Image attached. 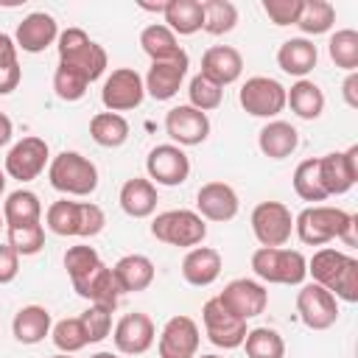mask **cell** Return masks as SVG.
<instances>
[{"mask_svg": "<svg viewBox=\"0 0 358 358\" xmlns=\"http://www.w3.org/2000/svg\"><path fill=\"white\" fill-rule=\"evenodd\" d=\"M199 341H201L199 324L190 316L179 313V316H171L162 324L157 352H159V358H196Z\"/></svg>", "mask_w": 358, "mask_h": 358, "instance_id": "obj_16", "label": "cell"}, {"mask_svg": "<svg viewBox=\"0 0 358 358\" xmlns=\"http://www.w3.org/2000/svg\"><path fill=\"white\" fill-rule=\"evenodd\" d=\"M50 187L64 196H90L98 187V168L78 151H62L48 165Z\"/></svg>", "mask_w": 358, "mask_h": 358, "instance_id": "obj_6", "label": "cell"}, {"mask_svg": "<svg viewBox=\"0 0 358 358\" xmlns=\"http://www.w3.org/2000/svg\"><path fill=\"white\" fill-rule=\"evenodd\" d=\"M45 224L53 235H62V238H95L106 227V215L92 201L59 199L48 207Z\"/></svg>", "mask_w": 358, "mask_h": 358, "instance_id": "obj_3", "label": "cell"}, {"mask_svg": "<svg viewBox=\"0 0 358 358\" xmlns=\"http://www.w3.org/2000/svg\"><path fill=\"white\" fill-rule=\"evenodd\" d=\"M87 87H90V81L81 73H76L70 67H62V64L56 67V73H53V90H56V95L62 101H67V103L81 101L87 95Z\"/></svg>", "mask_w": 358, "mask_h": 358, "instance_id": "obj_46", "label": "cell"}, {"mask_svg": "<svg viewBox=\"0 0 358 358\" xmlns=\"http://www.w3.org/2000/svg\"><path fill=\"white\" fill-rule=\"evenodd\" d=\"M151 235L168 246H179V249H193L201 246V241L207 238V224L196 210H165L157 213L151 221Z\"/></svg>", "mask_w": 358, "mask_h": 358, "instance_id": "obj_7", "label": "cell"}, {"mask_svg": "<svg viewBox=\"0 0 358 358\" xmlns=\"http://www.w3.org/2000/svg\"><path fill=\"white\" fill-rule=\"evenodd\" d=\"M45 165H50V148L42 137L31 134V137L17 140L8 148L3 171H6V176L17 179V182H31L45 171Z\"/></svg>", "mask_w": 358, "mask_h": 358, "instance_id": "obj_12", "label": "cell"}, {"mask_svg": "<svg viewBox=\"0 0 358 358\" xmlns=\"http://www.w3.org/2000/svg\"><path fill=\"white\" fill-rule=\"evenodd\" d=\"M296 145H299V131L285 120H268L257 134V148L268 159H285L296 151Z\"/></svg>", "mask_w": 358, "mask_h": 358, "instance_id": "obj_30", "label": "cell"}, {"mask_svg": "<svg viewBox=\"0 0 358 358\" xmlns=\"http://www.w3.org/2000/svg\"><path fill=\"white\" fill-rule=\"evenodd\" d=\"M187 67H190V59H187L185 50L179 56H173V59L151 62V67H148V73L143 78L145 95H151L154 101H171L179 92V87H182V81L187 76Z\"/></svg>", "mask_w": 358, "mask_h": 358, "instance_id": "obj_20", "label": "cell"}, {"mask_svg": "<svg viewBox=\"0 0 358 358\" xmlns=\"http://www.w3.org/2000/svg\"><path fill=\"white\" fill-rule=\"evenodd\" d=\"M14 137V126H11V117L6 112H0V145H8Z\"/></svg>", "mask_w": 358, "mask_h": 358, "instance_id": "obj_52", "label": "cell"}, {"mask_svg": "<svg viewBox=\"0 0 358 358\" xmlns=\"http://www.w3.org/2000/svg\"><path fill=\"white\" fill-rule=\"evenodd\" d=\"M90 137L101 148H120L129 140V120L117 112H98L90 120Z\"/></svg>", "mask_w": 358, "mask_h": 358, "instance_id": "obj_35", "label": "cell"}, {"mask_svg": "<svg viewBox=\"0 0 358 358\" xmlns=\"http://www.w3.org/2000/svg\"><path fill=\"white\" fill-rule=\"evenodd\" d=\"M103 260H101V255L92 249V246H70L67 252H64V268H67V277H70V282H78V280H84L90 271H95L98 266H101Z\"/></svg>", "mask_w": 358, "mask_h": 358, "instance_id": "obj_44", "label": "cell"}, {"mask_svg": "<svg viewBox=\"0 0 358 358\" xmlns=\"http://www.w3.org/2000/svg\"><path fill=\"white\" fill-rule=\"evenodd\" d=\"M50 327H53V319H50V310L42 308V305H25L14 313L11 319V333L20 344H39L45 341V336H50Z\"/></svg>", "mask_w": 358, "mask_h": 358, "instance_id": "obj_29", "label": "cell"}, {"mask_svg": "<svg viewBox=\"0 0 358 358\" xmlns=\"http://www.w3.org/2000/svg\"><path fill=\"white\" fill-rule=\"evenodd\" d=\"M145 171H148V179L154 185L176 187L182 182H187V176H190V159H187L185 148H179L173 143H162V145H154L148 151Z\"/></svg>", "mask_w": 358, "mask_h": 358, "instance_id": "obj_13", "label": "cell"}, {"mask_svg": "<svg viewBox=\"0 0 358 358\" xmlns=\"http://www.w3.org/2000/svg\"><path fill=\"white\" fill-rule=\"evenodd\" d=\"M112 341H115V350L123 355H143L154 347L157 327L148 313L134 310V313H126L117 319V324L112 330Z\"/></svg>", "mask_w": 358, "mask_h": 358, "instance_id": "obj_18", "label": "cell"}, {"mask_svg": "<svg viewBox=\"0 0 358 358\" xmlns=\"http://www.w3.org/2000/svg\"><path fill=\"white\" fill-rule=\"evenodd\" d=\"M199 73L204 78H210L213 84H218V87L235 84L241 78V73H243V56L232 45H213V48L204 50Z\"/></svg>", "mask_w": 358, "mask_h": 358, "instance_id": "obj_23", "label": "cell"}, {"mask_svg": "<svg viewBox=\"0 0 358 358\" xmlns=\"http://www.w3.org/2000/svg\"><path fill=\"white\" fill-rule=\"evenodd\" d=\"M154 274H157V268H154V263L145 255H123L112 266V277H115L120 294L145 291L154 282Z\"/></svg>", "mask_w": 358, "mask_h": 358, "instance_id": "obj_25", "label": "cell"}, {"mask_svg": "<svg viewBox=\"0 0 358 358\" xmlns=\"http://www.w3.org/2000/svg\"><path fill=\"white\" fill-rule=\"evenodd\" d=\"M50 358H73V355H67V352H56V355H50Z\"/></svg>", "mask_w": 358, "mask_h": 358, "instance_id": "obj_55", "label": "cell"}, {"mask_svg": "<svg viewBox=\"0 0 358 358\" xmlns=\"http://www.w3.org/2000/svg\"><path fill=\"white\" fill-rule=\"evenodd\" d=\"M6 229V221H3V213H0V232Z\"/></svg>", "mask_w": 358, "mask_h": 358, "instance_id": "obj_56", "label": "cell"}, {"mask_svg": "<svg viewBox=\"0 0 358 358\" xmlns=\"http://www.w3.org/2000/svg\"><path fill=\"white\" fill-rule=\"evenodd\" d=\"M50 338H53L56 350H59V352H67V355H73V352H78V350H84V347L90 344V341H87V333H84V324H81L78 316L59 319V322L50 327Z\"/></svg>", "mask_w": 358, "mask_h": 358, "instance_id": "obj_41", "label": "cell"}, {"mask_svg": "<svg viewBox=\"0 0 358 358\" xmlns=\"http://www.w3.org/2000/svg\"><path fill=\"white\" fill-rule=\"evenodd\" d=\"M319 176L327 196H344L358 182V145L319 157Z\"/></svg>", "mask_w": 358, "mask_h": 358, "instance_id": "obj_17", "label": "cell"}, {"mask_svg": "<svg viewBox=\"0 0 358 358\" xmlns=\"http://www.w3.org/2000/svg\"><path fill=\"white\" fill-rule=\"evenodd\" d=\"M120 210L131 218H148L154 215L157 210V185L151 179H143V176H134V179H126L123 187H120Z\"/></svg>", "mask_w": 358, "mask_h": 358, "instance_id": "obj_28", "label": "cell"}, {"mask_svg": "<svg viewBox=\"0 0 358 358\" xmlns=\"http://www.w3.org/2000/svg\"><path fill=\"white\" fill-rule=\"evenodd\" d=\"M3 221L6 227H25V224H36L42 221V201L34 190H14L6 196L3 201Z\"/></svg>", "mask_w": 358, "mask_h": 358, "instance_id": "obj_32", "label": "cell"}, {"mask_svg": "<svg viewBox=\"0 0 358 358\" xmlns=\"http://www.w3.org/2000/svg\"><path fill=\"white\" fill-rule=\"evenodd\" d=\"M187 98H190V106L199 109V112H210V109H218L221 106V98H224V87L213 84L210 78H204L201 73H196L187 84Z\"/></svg>", "mask_w": 358, "mask_h": 358, "instance_id": "obj_43", "label": "cell"}, {"mask_svg": "<svg viewBox=\"0 0 358 358\" xmlns=\"http://www.w3.org/2000/svg\"><path fill=\"white\" fill-rule=\"evenodd\" d=\"M165 131L173 140V145H201L210 137V117L190 103H179L165 115Z\"/></svg>", "mask_w": 358, "mask_h": 358, "instance_id": "obj_19", "label": "cell"}, {"mask_svg": "<svg viewBox=\"0 0 358 358\" xmlns=\"http://www.w3.org/2000/svg\"><path fill=\"white\" fill-rule=\"evenodd\" d=\"M17 274H20V255L8 243H0V285L14 282Z\"/></svg>", "mask_w": 358, "mask_h": 358, "instance_id": "obj_48", "label": "cell"}, {"mask_svg": "<svg viewBox=\"0 0 358 358\" xmlns=\"http://www.w3.org/2000/svg\"><path fill=\"white\" fill-rule=\"evenodd\" d=\"M241 347L246 358H285V341L274 327H252Z\"/></svg>", "mask_w": 358, "mask_h": 358, "instance_id": "obj_39", "label": "cell"}, {"mask_svg": "<svg viewBox=\"0 0 358 358\" xmlns=\"http://www.w3.org/2000/svg\"><path fill=\"white\" fill-rule=\"evenodd\" d=\"M3 190H6V171L0 168V196H3Z\"/></svg>", "mask_w": 358, "mask_h": 358, "instance_id": "obj_54", "label": "cell"}, {"mask_svg": "<svg viewBox=\"0 0 358 358\" xmlns=\"http://www.w3.org/2000/svg\"><path fill=\"white\" fill-rule=\"evenodd\" d=\"M201 358H221V355H201Z\"/></svg>", "mask_w": 358, "mask_h": 358, "instance_id": "obj_57", "label": "cell"}, {"mask_svg": "<svg viewBox=\"0 0 358 358\" xmlns=\"http://www.w3.org/2000/svg\"><path fill=\"white\" fill-rule=\"evenodd\" d=\"M327 53H330V62L347 73H355L358 70V31L352 28H338L330 42H327Z\"/></svg>", "mask_w": 358, "mask_h": 358, "instance_id": "obj_40", "label": "cell"}, {"mask_svg": "<svg viewBox=\"0 0 358 358\" xmlns=\"http://www.w3.org/2000/svg\"><path fill=\"white\" fill-rule=\"evenodd\" d=\"M218 299H221V305H224L229 313H235L238 319L249 322V319H255V316H260V313L266 310V305H268V291H266V285L257 282V280L238 277V280H229V282L224 285V291L218 294Z\"/></svg>", "mask_w": 358, "mask_h": 358, "instance_id": "obj_14", "label": "cell"}, {"mask_svg": "<svg viewBox=\"0 0 358 358\" xmlns=\"http://www.w3.org/2000/svg\"><path fill=\"white\" fill-rule=\"evenodd\" d=\"M3 64H17V45L8 34H0V67Z\"/></svg>", "mask_w": 358, "mask_h": 358, "instance_id": "obj_51", "label": "cell"}, {"mask_svg": "<svg viewBox=\"0 0 358 358\" xmlns=\"http://www.w3.org/2000/svg\"><path fill=\"white\" fill-rule=\"evenodd\" d=\"M316 62H319V50H316V45H313L310 39H305V36H291V39H285V42L280 45V50H277V64H280V70L288 73V76H296V81L305 78V76L316 67Z\"/></svg>", "mask_w": 358, "mask_h": 358, "instance_id": "obj_26", "label": "cell"}, {"mask_svg": "<svg viewBox=\"0 0 358 358\" xmlns=\"http://www.w3.org/2000/svg\"><path fill=\"white\" fill-rule=\"evenodd\" d=\"M56 42H59L56 48H59V64L62 67L81 73L90 84L103 76V70L109 64L106 50L95 39H90V34L84 28H64Z\"/></svg>", "mask_w": 358, "mask_h": 358, "instance_id": "obj_4", "label": "cell"}, {"mask_svg": "<svg viewBox=\"0 0 358 358\" xmlns=\"http://www.w3.org/2000/svg\"><path fill=\"white\" fill-rule=\"evenodd\" d=\"M285 106H291V112L302 120H316L324 112V92L316 81L299 78L291 90H285Z\"/></svg>", "mask_w": 358, "mask_h": 358, "instance_id": "obj_31", "label": "cell"}, {"mask_svg": "<svg viewBox=\"0 0 358 358\" xmlns=\"http://www.w3.org/2000/svg\"><path fill=\"white\" fill-rule=\"evenodd\" d=\"M355 227L358 215L327 204H313L294 215V232L305 246H324L330 241H344L347 246H355Z\"/></svg>", "mask_w": 358, "mask_h": 358, "instance_id": "obj_1", "label": "cell"}, {"mask_svg": "<svg viewBox=\"0 0 358 358\" xmlns=\"http://www.w3.org/2000/svg\"><path fill=\"white\" fill-rule=\"evenodd\" d=\"M224 268V260H221V252L213 249V246H193L185 260H182V277L187 285L193 288H207L218 280Z\"/></svg>", "mask_w": 358, "mask_h": 358, "instance_id": "obj_24", "label": "cell"}, {"mask_svg": "<svg viewBox=\"0 0 358 358\" xmlns=\"http://www.w3.org/2000/svg\"><path fill=\"white\" fill-rule=\"evenodd\" d=\"M22 81V70H20V62L17 64H3L0 67V95H8L20 87Z\"/></svg>", "mask_w": 358, "mask_h": 358, "instance_id": "obj_49", "label": "cell"}, {"mask_svg": "<svg viewBox=\"0 0 358 358\" xmlns=\"http://www.w3.org/2000/svg\"><path fill=\"white\" fill-rule=\"evenodd\" d=\"M56 39H59V25L45 11H31L28 17H22V22L17 25V34H14L17 50H25V53H42Z\"/></svg>", "mask_w": 358, "mask_h": 358, "instance_id": "obj_22", "label": "cell"}, {"mask_svg": "<svg viewBox=\"0 0 358 358\" xmlns=\"http://www.w3.org/2000/svg\"><path fill=\"white\" fill-rule=\"evenodd\" d=\"M90 358H117L115 352H106V350H101V352H95V355H90Z\"/></svg>", "mask_w": 358, "mask_h": 358, "instance_id": "obj_53", "label": "cell"}, {"mask_svg": "<svg viewBox=\"0 0 358 358\" xmlns=\"http://www.w3.org/2000/svg\"><path fill=\"white\" fill-rule=\"evenodd\" d=\"M296 313H299L305 327L327 330L338 322V299L327 288H322L316 282H308L296 294Z\"/></svg>", "mask_w": 358, "mask_h": 358, "instance_id": "obj_15", "label": "cell"}, {"mask_svg": "<svg viewBox=\"0 0 358 358\" xmlns=\"http://www.w3.org/2000/svg\"><path fill=\"white\" fill-rule=\"evenodd\" d=\"M201 322H204V333L210 338V344L221 347V350H235L243 344L249 327L243 319H238L235 313H229L218 296L207 299L201 308Z\"/></svg>", "mask_w": 358, "mask_h": 358, "instance_id": "obj_11", "label": "cell"}, {"mask_svg": "<svg viewBox=\"0 0 358 358\" xmlns=\"http://www.w3.org/2000/svg\"><path fill=\"white\" fill-rule=\"evenodd\" d=\"M241 210V199L235 193L232 185L227 182H207L199 187L196 193V213L204 218V221H232Z\"/></svg>", "mask_w": 358, "mask_h": 358, "instance_id": "obj_21", "label": "cell"}, {"mask_svg": "<svg viewBox=\"0 0 358 358\" xmlns=\"http://www.w3.org/2000/svg\"><path fill=\"white\" fill-rule=\"evenodd\" d=\"M145 98V84L143 76L134 67H117L106 76L103 87H101V101L106 106V112H129L137 109Z\"/></svg>", "mask_w": 358, "mask_h": 358, "instance_id": "obj_10", "label": "cell"}, {"mask_svg": "<svg viewBox=\"0 0 358 358\" xmlns=\"http://www.w3.org/2000/svg\"><path fill=\"white\" fill-rule=\"evenodd\" d=\"M73 291L81 296V299H90V305H106V308H117V299H120V291H117V282L112 277V268L106 263H101L95 271H90L84 280L73 282Z\"/></svg>", "mask_w": 358, "mask_h": 358, "instance_id": "obj_27", "label": "cell"}, {"mask_svg": "<svg viewBox=\"0 0 358 358\" xmlns=\"http://www.w3.org/2000/svg\"><path fill=\"white\" fill-rule=\"evenodd\" d=\"M238 101L252 117H277L285 109V87L268 76H252L243 81Z\"/></svg>", "mask_w": 358, "mask_h": 358, "instance_id": "obj_8", "label": "cell"}, {"mask_svg": "<svg viewBox=\"0 0 358 358\" xmlns=\"http://www.w3.org/2000/svg\"><path fill=\"white\" fill-rule=\"evenodd\" d=\"M252 271L263 282L274 285H302L308 277V260L299 249L260 246L252 252Z\"/></svg>", "mask_w": 358, "mask_h": 358, "instance_id": "obj_5", "label": "cell"}, {"mask_svg": "<svg viewBox=\"0 0 358 358\" xmlns=\"http://www.w3.org/2000/svg\"><path fill=\"white\" fill-rule=\"evenodd\" d=\"M294 193L302 201H324L327 199V190H324L322 176H319V157L302 159L294 168Z\"/></svg>", "mask_w": 358, "mask_h": 358, "instance_id": "obj_38", "label": "cell"}, {"mask_svg": "<svg viewBox=\"0 0 358 358\" xmlns=\"http://www.w3.org/2000/svg\"><path fill=\"white\" fill-rule=\"evenodd\" d=\"M6 232H8V246L17 255H22V257H31V255L42 252V246H45V227H42V221L25 224V227H6Z\"/></svg>", "mask_w": 358, "mask_h": 358, "instance_id": "obj_42", "label": "cell"}, {"mask_svg": "<svg viewBox=\"0 0 358 358\" xmlns=\"http://www.w3.org/2000/svg\"><path fill=\"white\" fill-rule=\"evenodd\" d=\"M162 17H165V25L173 34L190 36V34L201 31V22H204L201 0H168Z\"/></svg>", "mask_w": 358, "mask_h": 358, "instance_id": "obj_34", "label": "cell"}, {"mask_svg": "<svg viewBox=\"0 0 358 358\" xmlns=\"http://www.w3.org/2000/svg\"><path fill=\"white\" fill-rule=\"evenodd\" d=\"M336 25V8L327 0H302V14L296 20V28L308 36L327 34Z\"/></svg>", "mask_w": 358, "mask_h": 358, "instance_id": "obj_36", "label": "cell"}, {"mask_svg": "<svg viewBox=\"0 0 358 358\" xmlns=\"http://www.w3.org/2000/svg\"><path fill=\"white\" fill-rule=\"evenodd\" d=\"M112 310L115 308H106V305H90L78 316L81 324H84V333H87V341L90 344H98V341H103L112 333Z\"/></svg>", "mask_w": 358, "mask_h": 358, "instance_id": "obj_45", "label": "cell"}, {"mask_svg": "<svg viewBox=\"0 0 358 358\" xmlns=\"http://www.w3.org/2000/svg\"><path fill=\"white\" fill-rule=\"evenodd\" d=\"M263 11L274 25H296L302 14V0H263Z\"/></svg>", "mask_w": 358, "mask_h": 358, "instance_id": "obj_47", "label": "cell"}, {"mask_svg": "<svg viewBox=\"0 0 358 358\" xmlns=\"http://www.w3.org/2000/svg\"><path fill=\"white\" fill-rule=\"evenodd\" d=\"M341 98L350 109H358V73H347V78L341 84Z\"/></svg>", "mask_w": 358, "mask_h": 358, "instance_id": "obj_50", "label": "cell"}, {"mask_svg": "<svg viewBox=\"0 0 358 358\" xmlns=\"http://www.w3.org/2000/svg\"><path fill=\"white\" fill-rule=\"evenodd\" d=\"M308 274L313 277L316 285L327 288L336 299L341 302H358V257L324 246L319 252H313V257L308 260Z\"/></svg>", "mask_w": 358, "mask_h": 358, "instance_id": "obj_2", "label": "cell"}, {"mask_svg": "<svg viewBox=\"0 0 358 358\" xmlns=\"http://www.w3.org/2000/svg\"><path fill=\"white\" fill-rule=\"evenodd\" d=\"M140 48L151 62H165L179 56L185 48L176 42V34L165 22H151L140 31Z\"/></svg>", "mask_w": 358, "mask_h": 358, "instance_id": "obj_33", "label": "cell"}, {"mask_svg": "<svg viewBox=\"0 0 358 358\" xmlns=\"http://www.w3.org/2000/svg\"><path fill=\"white\" fill-rule=\"evenodd\" d=\"M204 22L201 31L210 36H224L238 25V8L229 0H201Z\"/></svg>", "mask_w": 358, "mask_h": 358, "instance_id": "obj_37", "label": "cell"}, {"mask_svg": "<svg viewBox=\"0 0 358 358\" xmlns=\"http://www.w3.org/2000/svg\"><path fill=\"white\" fill-rule=\"evenodd\" d=\"M249 221L260 246H285L294 235V215L282 201H260Z\"/></svg>", "mask_w": 358, "mask_h": 358, "instance_id": "obj_9", "label": "cell"}]
</instances>
